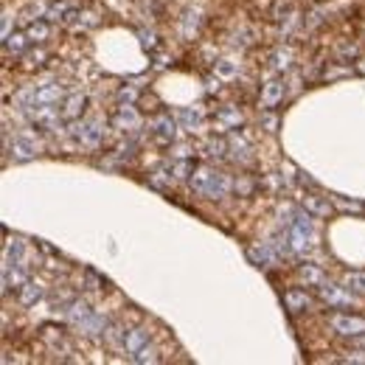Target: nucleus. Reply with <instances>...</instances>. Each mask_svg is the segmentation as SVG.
<instances>
[{"label":"nucleus","instance_id":"28","mask_svg":"<svg viewBox=\"0 0 365 365\" xmlns=\"http://www.w3.org/2000/svg\"><path fill=\"white\" fill-rule=\"evenodd\" d=\"M129 359H132V362H155V359H158V357H155V351H152V348H149V346H146V348H140V351H138V354H132V357H129Z\"/></svg>","mask_w":365,"mask_h":365},{"label":"nucleus","instance_id":"6","mask_svg":"<svg viewBox=\"0 0 365 365\" xmlns=\"http://www.w3.org/2000/svg\"><path fill=\"white\" fill-rule=\"evenodd\" d=\"M6 146L15 152L17 161H29L40 152V143L31 138V135H15V140H6Z\"/></svg>","mask_w":365,"mask_h":365},{"label":"nucleus","instance_id":"11","mask_svg":"<svg viewBox=\"0 0 365 365\" xmlns=\"http://www.w3.org/2000/svg\"><path fill=\"white\" fill-rule=\"evenodd\" d=\"M26 281H29V273H26L20 264H6V267H3V286H6V289H12V286L20 289Z\"/></svg>","mask_w":365,"mask_h":365},{"label":"nucleus","instance_id":"17","mask_svg":"<svg viewBox=\"0 0 365 365\" xmlns=\"http://www.w3.org/2000/svg\"><path fill=\"white\" fill-rule=\"evenodd\" d=\"M301 202H304V208H307V211H312V213H321V216L332 211L329 200H323V197H318V194H307Z\"/></svg>","mask_w":365,"mask_h":365},{"label":"nucleus","instance_id":"20","mask_svg":"<svg viewBox=\"0 0 365 365\" xmlns=\"http://www.w3.org/2000/svg\"><path fill=\"white\" fill-rule=\"evenodd\" d=\"M298 275H301V281H307V284H323V273H321V267H315V264H301V267H298Z\"/></svg>","mask_w":365,"mask_h":365},{"label":"nucleus","instance_id":"24","mask_svg":"<svg viewBox=\"0 0 365 365\" xmlns=\"http://www.w3.org/2000/svg\"><path fill=\"white\" fill-rule=\"evenodd\" d=\"M270 59H273V67H275V70H286L289 62H292V51H289V48H278Z\"/></svg>","mask_w":365,"mask_h":365},{"label":"nucleus","instance_id":"16","mask_svg":"<svg viewBox=\"0 0 365 365\" xmlns=\"http://www.w3.org/2000/svg\"><path fill=\"white\" fill-rule=\"evenodd\" d=\"M115 124H118L121 129H127V127H129V129H135V127L140 124V118H138V113L132 110V104H127V107H121V110H118Z\"/></svg>","mask_w":365,"mask_h":365},{"label":"nucleus","instance_id":"3","mask_svg":"<svg viewBox=\"0 0 365 365\" xmlns=\"http://www.w3.org/2000/svg\"><path fill=\"white\" fill-rule=\"evenodd\" d=\"M329 323H332V329H334L337 334H343V337H359V334H365V318H357V315H343V312H337V315L329 318Z\"/></svg>","mask_w":365,"mask_h":365},{"label":"nucleus","instance_id":"21","mask_svg":"<svg viewBox=\"0 0 365 365\" xmlns=\"http://www.w3.org/2000/svg\"><path fill=\"white\" fill-rule=\"evenodd\" d=\"M26 34H29L31 42H42V40L48 37V23H45V20H34V23H29Z\"/></svg>","mask_w":365,"mask_h":365},{"label":"nucleus","instance_id":"4","mask_svg":"<svg viewBox=\"0 0 365 365\" xmlns=\"http://www.w3.org/2000/svg\"><path fill=\"white\" fill-rule=\"evenodd\" d=\"M318 289H321V298L329 304V307H334V309H346V307H351V289L348 286H337V284H318Z\"/></svg>","mask_w":365,"mask_h":365},{"label":"nucleus","instance_id":"29","mask_svg":"<svg viewBox=\"0 0 365 365\" xmlns=\"http://www.w3.org/2000/svg\"><path fill=\"white\" fill-rule=\"evenodd\" d=\"M264 124L270 127V132H275V118L273 115H264Z\"/></svg>","mask_w":365,"mask_h":365},{"label":"nucleus","instance_id":"5","mask_svg":"<svg viewBox=\"0 0 365 365\" xmlns=\"http://www.w3.org/2000/svg\"><path fill=\"white\" fill-rule=\"evenodd\" d=\"M73 138H76L82 146H99L104 138V129L96 121H82V124H76V129H73Z\"/></svg>","mask_w":365,"mask_h":365},{"label":"nucleus","instance_id":"10","mask_svg":"<svg viewBox=\"0 0 365 365\" xmlns=\"http://www.w3.org/2000/svg\"><path fill=\"white\" fill-rule=\"evenodd\" d=\"M284 304L289 312H307L312 307V298L304 289H289V292H284Z\"/></svg>","mask_w":365,"mask_h":365},{"label":"nucleus","instance_id":"19","mask_svg":"<svg viewBox=\"0 0 365 365\" xmlns=\"http://www.w3.org/2000/svg\"><path fill=\"white\" fill-rule=\"evenodd\" d=\"M261 99H264L267 107H275V104L284 99V85H281V82H270V85H264Z\"/></svg>","mask_w":365,"mask_h":365},{"label":"nucleus","instance_id":"18","mask_svg":"<svg viewBox=\"0 0 365 365\" xmlns=\"http://www.w3.org/2000/svg\"><path fill=\"white\" fill-rule=\"evenodd\" d=\"M216 124L222 127V129H228V127H239V124H242V115H239V110L225 107V110H219V113H216Z\"/></svg>","mask_w":365,"mask_h":365},{"label":"nucleus","instance_id":"15","mask_svg":"<svg viewBox=\"0 0 365 365\" xmlns=\"http://www.w3.org/2000/svg\"><path fill=\"white\" fill-rule=\"evenodd\" d=\"M3 256H6V264H23V259H26V245H23L20 239H12V242H6Z\"/></svg>","mask_w":365,"mask_h":365},{"label":"nucleus","instance_id":"13","mask_svg":"<svg viewBox=\"0 0 365 365\" xmlns=\"http://www.w3.org/2000/svg\"><path fill=\"white\" fill-rule=\"evenodd\" d=\"M40 298H42V286H40V284L26 281V284L20 286V304H23V307H34Z\"/></svg>","mask_w":365,"mask_h":365},{"label":"nucleus","instance_id":"25","mask_svg":"<svg viewBox=\"0 0 365 365\" xmlns=\"http://www.w3.org/2000/svg\"><path fill=\"white\" fill-rule=\"evenodd\" d=\"M213 67H216V73H219L222 79H234V76H236V65H234L231 59H219Z\"/></svg>","mask_w":365,"mask_h":365},{"label":"nucleus","instance_id":"27","mask_svg":"<svg viewBox=\"0 0 365 365\" xmlns=\"http://www.w3.org/2000/svg\"><path fill=\"white\" fill-rule=\"evenodd\" d=\"M346 286L351 292H365V273H348L346 275Z\"/></svg>","mask_w":365,"mask_h":365},{"label":"nucleus","instance_id":"14","mask_svg":"<svg viewBox=\"0 0 365 365\" xmlns=\"http://www.w3.org/2000/svg\"><path fill=\"white\" fill-rule=\"evenodd\" d=\"M152 129H155V135H158L161 140H175V135H177L175 121H172V118H166V115L155 118V121H152Z\"/></svg>","mask_w":365,"mask_h":365},{"label":"nucleus","instance_id":"23","mask_svg":"<svg viewBox=\"0 0 365 365\" xmlns=\"http://www.w3.org/2000/svg\"><path fill=\"white\" fill-rule=\"evenodd\" d=\"M29 42H31V40H29V34L15 31V34H9V37H6V51H9V54H12V51H15V54H20Z\"/></svg>","mask_w":365,"mask_h":365},{"label":"nucleus","instance_id":"26","mask_svg":"<svg viewBox=\"0 0 365 365\" xmlns=\"http://www.w3.org/2000/svg\"><path fill=\"white\" fill-rule=\"evenodd\" d=\"M177 118H180L186 127H200V124H202V113H200V110H180Z\"/></svg>","mask_w":365,"mask_h":365},{"label":"nucleus","instance_id":"12","mask_svg":"<svg viewBox=\"0 0 365 365\" xmlns=\"http://www.w3.org/2000/svg\"><path fill=\"white\" fill-rule=\"evenodd\" d=\"M248 256H250L259 267H270V264L278 259V253L273 250V245H256V248H250V250H248Z\"/></svg>","mask_w":365,"mask_h":365},{"label":"nucleus","instance_id":"7","mask_svg":"<svg viewBox=\"0 0 365 365\" xmlns=\"http://www.w3.org/2000/svg\"><path fill=\"white\" fill-rule=\"evenodd\" d=\"M146 346H149V332H146V329H129V332L124 334V343H121V348L127 351V357L138 354V351L146 348Z\"/></svg>","mask_w":365,"mask_h":365},{"label":"nucleus","instance_id":"2","mask_svg":"<svg viewBox=\"0 0 365 365\" xmlns=\"http://www.w3.org/2000/svg\"><path fill=\"white\" fill-rule=\"evenodd\" d=\"M188 180H191V188H194L197 194L208 197V200H219V197H225V194L231 191L228 175L219 172V169H213V166H197Z\"/></svg>","mask_w":365,"mask_h":365},{"label":"nucleus","instance_id":"8","mask_svg":"<svg viewBox=\"0 0 365 365\" xmlns=\"http://www.w3.org/2000/svg\"><path fill=\"white\" fill-rule=\"evenodd\" d=\"M85 110V96L82 93H70L62 99V107H59V115L62 121H73V118H79Z\"/></svg>","mask_w":365,"mask_h":365},{"label":"nucleus","instance_id":"22","mask_svg":"<svg viewBox=\"0 0 365 365\" xmlns=\"http://www.w3.org/2000/svg\"><path fill=\"white\" fill-rule=\"evenodd\" d=\"M82 329H85V334L96 337V334H102V332L107 329V318H104V315H96V312H93V315H90V321H88V323H85Z\"/></svg>","mask_w":365,"mask_h":365},{"label":"nucleus","instance_id":"9","mask_svg":"<svg viewBox=\"0 0 365 365\" xmlns=\"http://www.w3.org/2000/svg\"><path fill=\"white\" fill-rule=\"evenodd\" d=\"M65 312H67V321H70L73 326H79V329H82V326L90 321V315H93V309H90L85 301H79V298H73Z\"/></svg>","mask_w":365,"mask_h":365},{"label":"nucleus","instance_id":"1","mask_svg":"<svg viewBox=\"0 0 365 365\" xmlns=\"http://www.w3.org/2000/svg\"><path fill=\"white\" fill-rule=\"evenodd\" d=\"M286 248L295 256H307L315 250V228H312V216L309 211H295L286 219Z\"/></svg>","mask_w":365,"mask_h":365}]
</instances>
